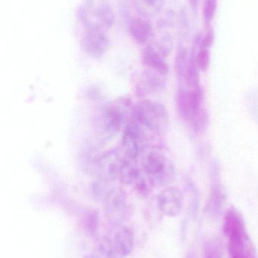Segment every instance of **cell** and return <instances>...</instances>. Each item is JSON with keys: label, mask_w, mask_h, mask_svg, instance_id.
Listing matches in <instances>:
<instances>
[{"label": "cell", "mask_w": 258, "mask_h": 258, "mask_svg": "<svg viewBox=\"0 0 258 258\" xmlns=\"http://www.w3.org/2000/svg\"><path fill=\"white\" fill-rule=\"evenodd\" d=\"M224 232L228 239V250L231 258H246L254 254L246 231L245 220L239 210L231 208L224 219Z\"/></svg>", "instance_id": "6da1fadb"}, {"label": "cell", "mask_w": 258, "mask_h": 258, "mask_svg": "<svg viewBox=\"0 0 258 258\" xmlns=\"http://www.w3.org/2000/svg\"><path fill=\"white\" fill-rule=\"evenodd\" d=\"M79 18L86 30L107 33L115 22V13L110 0H85Z\"/></svg>", "instance_id": "7a4b0ae2"}, {"label": "cell", "mask_w": 258, "mask_h": 258, "mask_svg": "<svg viewBox=\"0 0 258 258\" xmlns=\"http://www.w3.org/2000/svg\"><path fill=\"white\" fill-rule=\"evenodd\" d=\"M133 120L152 134H163L170 125V116L164 104L145 100L135 106Z\"/></svg>", "instance_id": "3957f363"}, {"label": "cell", "mask_w": 258, "mask_h": 258, "mask_svg": "<svg viewBox=\"0 0 258 258\" xmlns=\"http://www.w3.org/2000/svg\"><path fill=\"white\" fill-rule=\"evenodd\" d=\"M141 166L144 172L152 177L159 186H168L175 179V166L160 150H153L144 153Z\"/></svg>", "instance_id": "277c9868"}, {"label": "cell", "mask_w": 258, "mask_h": 258, "mask_svg": "<svg viewBox=\"0 0 258 258\" xmlns=\"http://www.w3.org/2000/svg\"><path fill=\"white\" fill-rule=\"evenodd\" d=\"M134 103L127 96L120 97L109 104L103 112L105 128L110 134L124 130L133 119Z\"/></svg>", "instance_id": "5b68a950"}, {"label": "cell", "mask_w": 258, "mask_h": 258, "mask_svg": "<svg viewBox=\"0 0 258 258\" xmlns=\"http://www.w3.org/2000/svg\"><path fill=\"white\" fill-rule=\"evenodd\" d=\"M153 135L132 119L123 130L121 150L124 156L139 158L149 145Z\"/></svg>", "instance_id": "8992f818"}, {"label": "cell", "mask_w": 258, "mask_h": 258, "mask_svg": "<svg viewBox=\"0 0 258 258\" xmlns=\"http://www.w3.org/2000/svg\"><path fill=\"white\" fill-rule=\"evenodd\" d=\"M124 158L122 150L118 148L110 149L99 155L95 162L97 178L110 182L118 180Z\"/></svg>", "instance_id": "52a82bcc"}, {"label": "cell", "mask_w": 258, "mask_h": 258, "mask_svg": "<svg viewBox=\"0 0 258 258\" xmlns=\"http://www.w3.org/2000/svg\"><path fill=\"white\" fill-rule=\"evenodd\" d=\"M211 191L209 200L206 204V211L212 217H218L222 213L225 206L227 196L224 186L221 183V167L219 162L214 159L211 162L210 170Z\"/></svg>", "instance_id": "ba28073f"}, {"label": "cell", "mask_w": 258, "mask_h": 258, "mask_svg": "<svg viewBox=\"0 0 258 258\" xmlns=\"http://www.w3.org/2000/svg\"><path fill=\"white\" fill-rule=\"evenodd\" d=\"M127 209V194L116 186L104 202L105 216L111 225H120L125 219Z\"/></svg>", "instance_id": "9c48e42d"}, {"label": "cell", "mask_w": 258, "mask_h": 258, "mask_svg": "<svg viewBox=\"0 0 258 258\" xmlns=\"http://www.w3.org/2000/svg\"><path fill=\"white\" fill-rule=\"evenodd\" d=\"M156 200L162 213L169 218L178 216L184 206L183 192L176 186H167L161 191Z\"/></svg>", "instance_id": "30bf717a"}, {"label": "cell", "mask_w": 258, "mask_h": 258, "mask_svg": "<svg viewBox=\"0 0 258 258\" xmlns=\"http://www.w3.org/2000/svg\"><path fill=\"white\" fill-rule=\"evenodd\" d=\"M112 230L106 236L109 238L118 258L127 257L133 251L135 237L129 227L120 225H111Z\"/></svg>", "instance_id": "8fae6325"}, {"label": "cell", "mask_w": 258, "mask_h": 258, "mask_svg": "<svg viewBox=\"0 0 258 258\" xmlns=\"http://www.w3.org/2000/svg\"><path fill=\"white\" fill-rule=\"evenodd\" d=\"M110 45L106 33L97 30H86L82 38L81 47L92 58H100L107 52Z\"/></svg>", "instance_id": "7c38bea8"}, {"label": "cell", "mask_w": 258, "mask_h": 258, "mask_svg": "<svg viewBox=\"0 0 258 258\" xmlns=\"http://www.w3.org/2000/svg\"><path fill=\"white\" fill-rule=\"evenodd\" d=\"M142 171V168L141 162L139 163V158L124 156L118 180L123 185H133Z\"/></svg>", "instance_id": "4fadbf2b"}, {"label": "cell", "mask_w": 258, "mask_h": 258, "mask_svg": "<svg viewBox=\"0 0 258 258\" xmlns=\"http://www.w3.org/2000/svg\"><path fill=\"white\" fill-rule=\"evenodd\" d=\"M129 30L133 39L139 45H145L153 36L152 27L145 18L132 20L129 24Z\"/></svg>", "instance_id": "5bb4252c"}, {"label": "cell", "mask_w": 258, "mask_h": 258, "mask_svg": "<svg viewBox=\"0 0 258 258\" xmlns=\"http://www.w3.org/2000/svg\"><path fill=\"white\" fill-rule=\"evenodd\" d=\"M176 106L180 118L184 122H190L192 119V112L189 89H188V86L184 87L183 86H180L177 89L176 94Z\"/></svg>", "instance_id": "9a60e30c"}, {"label": "cell", "mask_w": 258, "mask_h": 258, "mask_svg": "<svg viewBox=\"0 0 258 258\" xmlns=\"http://www.w3.org/2000/svg\"><path fill=\"white\" fill-rule=\"evenodd\" d=\"M136 10L143 18H149L156 16L162 11L165 0H133Z\"/></svg>", "instance_id": "2e32d148"}, {"label": "cell", "mask_w": 258, "mask_h": 258, "mask_svg": "<svg viewBox=\"0 0 258 258\" xmlns=\"http://www.w3.org/2000/svg\"><path fill=\"white\" fill-rule=\"evenodd\" d=\"M99 212L95 209L85 211L82 216V226L86 234L90 237L96 238L99 230Z\"/></svg>", "instance_id": "e0dca14e"}, {"label": "cell", "mask_w": 258, "mask_h": 258, "mask_svg": "<svg viewBox=\"0 0 258 258\" xmlns=\"http://www.w3.org/2000/svg\"><path fill=\"white\" fill-rule=\"evenodd\" d=\"M190 61V53L187 47L180 43L176 53L174 68L177 77L180 80L186 79V73Z\"/></svg>", "instance_id": "ac0fdd59"}, {"label": "cell", "mask_w": 258, "mask_h": 258, "mask_svg": "<svg viewBox=\"0 0 258 258\" xmlns=\"http://www.w3.org/2000/svg\"><path fill=\"white\" fill-rule=\"evenodd\" d=\"M115 187L114 182L97 178L91 184V194L96 201L104 203Z\"/></svg>", "instance_id": "d6986e66"}, {"label": "cell", "mask_w": 258, "mask_h": 258, "mask_svg": "<svg viewBox=\"0 0 258 258\" xmlns=\"http://www.w3.org/2000/svg\"><path fill=\"white\" fill-rule=\"evenodd\" d=\"M156 185V183L154 179L150 177L146 173L144 172L143 170H142V172L139 174L133 186L136 194L140 198L145 199L147 198L151 194Z\"/></svg>", "instance_id": "ffe728a7"}, {"label": "cell", "mask_w": 258, "mask_h": 258, "mask_svg": "<svg viewBox=\"0 0 258 258\" xmlns=\"http://www.w3.org/2000/svg\"><path fill=\"white\" fill-rule=\"evenodd\" d=\"M96 249L99 258H118L114 249L113 245L107 236L98 239L96 242Z\"/></svg>", "instance_id": "44dd1931"}, {"label": "cell", "mask_w": 258, "mask_h": 258, "mask_svg": "<svg viewBox=\"0 0 258 258\" xmlns=\"http://www.w3.org/2000/svg\"><path fill=\"white\" fill-rule=\"evenodd\" d=\"M210 48L199 46L198 53L195 54V62L198 70L201 72H206L210 65Z\"/></svg>", "instance_id": "7402d4cb"}, {"label": "cell", "mask_w": 258, "mask_h": 258, "mask_svg": "<svg viewBox=\"0 0 258 258\" xmlns=\"http://www.w3.org/2000/svg\"><path fill=\"white\" fill-rule=\"evenodd\" d=\"M218 0H204L203 15L206 25H210L216 13Z\"/></svg>", "instance_id": "603a6c76"}, {"label": "cell", "mask_w": 258, "mask_h": 258, "mask_svg": "<svg viewBox=\"0 0 258 258\" xmlns=\"http://www.w3.org/2000/svg\"><path fill=\"white\" fill-rule=\"evenodd\" d=\"M189 5H190L191 9L193 11V12H196L198 11V1L199 0H188Z\"/></svg>", "instance_id": "cb8c5ba5"}, {"label": "cell", "mask_w": 258, "mask_h": 258, "mask_svg": "<svg viewBox=\"0 0 258 258\" xmlns=\"http://www.w3.org/2000/svg\"><path fill=\"white\" fill-rule=\"evenodd\" d=\"M83 258H99L98 256L93 255V254H88V255L84 256Z\"/></svg>", "instance_id": "d4e9b609"}, {"label": "cell", "mask_w": 258, "mask_h": 258, "mask_svg": "<svg viewBox=\"0 0 258 258\" xmlns=\"http://www.w3.org/2000/svg\"><path fill=\"white\" fill-rule=\"evenodd\" d=\"M187 258H194V257H192V255H191V256H189V257H188Z\"/></svg>", "instance_id": "484cf974"}, {"label": "cell", "mask_w": 258, "mask_h": 258, "mask_svg": "<svg viewBox=\"0 0 258 258\" xmlns=\"http://www.w3.org/2000/svg\"><path fill=\"white\" fill-rule=\"evenodd\" d=\"M248 258H255V257H248Z\"/></svg>", "instance_id": "4316f807"}]
</instances>
